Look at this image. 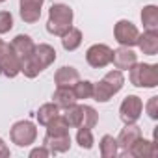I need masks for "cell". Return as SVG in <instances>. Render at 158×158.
<instances>
[{
	"instance_id": "cell-1",
	"label": "cell",
	"mask_w": 158,
	"mask_h": 158,
	"mask_svg": "<svg viewBox=\"0 0 158 158\" xmlns=\"http://www.w3.org/2000/svg\"><path fill=\"white\" fill-rule=\"evenodd\" d=\"M73 19L74 13L71 6L67 4H52L48 10V21H47V32L52 35L61 37L65 32L73 28Z\"/></svg>"
},
{
	"instance_id": "cell-2",
	"label": "cell",
	"mask_w": 158,
	"mask_h": 158,
	"mask_svg": "<svg viewBox=\"0 0 158 158\" xmlns=\"http://www.w3.org/2000/svg\"><path fill=\"white\" fill-rule=\"evenodd\" d=\"M128 80L134 88L152 89L158 86V65L156 63H134L128 69Z\"/></svg>"
},
{
	"instance_id": "cell-3",
	"label": "cell",
	"mask_w": 158,
	"mask_h": 158,
	"mask_svg": "<svg viewBox=\"0 0 158 158\" xmlns=\"http://www.w3.org/2000/svg\"><path fill=\"white\" fill-rule=\"evenodd\" d=\"M10 138L17 147H30L37 139V127L28 119L17 121L10 130Z\"/></svg>"
},
{
	"instance_id": "cell-4",
	"label": "cell",
	"mask_w": 158,
	"mask_h": 158,
	"mask_svg": "<svg viewBox=\"0 0 158 158\" xmlns=\"http://www.w3.org/2000/svg\"><path fill=\"white\" fill-rule=\"evenodd\" d=\"M114 37L119 43V47H136L138 45V37H139V30L134 23L121 19L115 23L114 26Z\"/></svg>"
},
{
	"instance_id": "cell-5",
	"label": "cell",
	"mask_w": 158,
	"mask_h": 158,
	"mask_svg": "<svg viewBox=\"0 0 158 158\" xmlns=\"http://www.w3.org/2000/svg\"><path fill=\"white\" fill-rule=\"evenodd\" d=\"M143 114V101L138 95H127L119 106V117L125 125L138 123V119Z\"/></svg>"
},
{
	"instance_id": "cell-6",
	"label": "cell",
	"mask_w": 158,
	"mask_h": 158,
	"mask_svg": "<svg viewBox=\"0 0 158 158\" xmlns=\"http://www.w3.org/2000/svg\"><path fill=\"white\" fill-rule=\"evenodd\" d=\"M112 48L104 43H97V45H91L88 50H86V61L89 67L93 69H102L106 65L112 63Z\"/></svg>"
},
{
	"instance_id": "cell-7",
	"label": "cell",
	"mask_w": 158,
	"mask_h": 158,
	"mask_svg": "<svg viewBox=\"0 0 158 158\" xmlns=\"http://www.w3.org/2000/svg\"><path fill=\"white\" fill-rule=\"evenodd\" d=\"M21 73V60L13 52L11 45L8 43L6 48L0 52V74H4L8 78H15Z\"/></svg>"
},
{
	"instance_id": "cell-8",
	"label": "cell",
	"mask_w": 158,
	"mask_h": 158,
	"mask_svg": "<svg viewBox=\"0 0 158 158\" xmlns=\"http://www.w3.org/2000/svg\"><path fill=\"white\" fill-rule=\"evenodd\" d=\"M45 0H19V13L26 24H35L41 19Z\"/></svg>"
},
{
	"instance_id": "cell-9",
	"label": "cell",
	"mask_w": 158,
	"mask_h": 158,
	"mask_svg": "<svg viewBox=\"0 0 158 158\" xmlns=\"http://www.w3.org/2000/svg\"><path fill=\"white\" fill-rule=\"evenodd\" d=\"M123 154H128V156H134V158H149V156H156L158 154V147L152 139H143L138 138Z\"/></svg>"
},
{
	"instance_id": "cell-10",
	"label": "cell",
	"mask_w": 158,
	"mask_h": 158,
	"mask_svg": "<svg viewBox=\"0 0 158 158\" xmlns=\"http://www.w3.org/2000/svg\"><path fill=\"white\" fill-rule=\"evenodd\" d=\"M138 61V54L130 47H119L112 52V63L119 71H128Z\"/></svg>"
},
{
	"instance_id": "cell-11",
	"label": "cell",
	"mask_w": 158,
	"mask_h": 158,
	"mask_svg": "<svg viewBox=\"0 0 158 158\" xmlns=\"http://www.w3.org/2000/svg\"><path fill=\"white\" fill-rule=\"evenodd\" d=\"M78 80H80V73H78V69H74L71 65L60 67L54 74L56 88H73Z\"/></svg>"
},
{
	"instance_id": "cell-12",
	"label": "cell",
	"mask_w": 158,
	"mask_h": 158,
	"mask_svg": "<svg viewBox=\"0 0 158 158\" xmlns=\"http://www.w3.org/2000/svg\"><path fill=\"white\" fill-rule=\"evenodd\" d=\"M10 45H11L13 52L17 54V58H19L21 61L26 60L28 56H32V52H34V48H35L34 39H32L30 35H26V34H19V35H15L13 41H11Z\"/></svg>"
},
{
	"instance_id": "cell-13",
	"label": "cell",
	"mask_w": 158,
	"mask_h": 158,
	"mask_svg": "<svg viewBox=\"0 0 158 158\" xmlns=\"http://www.w3.org/2000/svg\"><path fill=\"white\" fill-rule=\"evenodd\" d=\"M143 134H141V128L136 125V123H128V125H125V128H121V132H119V136L115 138L117 139V145H119V149L125 152L138 138H141Z\"/></svg>"
},
{
	"instance_id": "cell-14",
	"label": "cell",
	"mask_w": 158,
	"mask_h": 158,
	"mask_svg": "<svg viewBox=\"0 0 158 158\" xmlns=\"http://www.w3.org/2000/svg\"><path fill=\"white\" fill-rule=\"evenodd\" d=\"M136 47H139V50L147 56H156V52H158V30H145L143 34H139Z\"/></svg>"
},
{
	"instance_id": "cell-15",
	"label": "cell",
	"mask_w": 158,
	"mask_h": 158,
	"mask_svg": "<svg viewBox=\"0 0 158 158\" xmlns=\"http://www.w3.org/2000/svg\"><path fill=\"white\" fill-rule=\"evenodd\" d=\"M43 145L50 151V154L67 152V151L71 149V136H69V134H61V136H50V134H45Z\"/></svg>"
},
{
	"instance_id": "cell-16",
	"label": "cell",
	"mask_w": 158,
	"mask_h": 158,
	"mask_svg": "<svg viewBox=\"0 0 158 158\" xmlns=\"http://www.w3.org/2000/svg\"><path fill=\"white\" fill-rule=\"evenodd\" d=\"M34 56H35V60L39 61V65H41L43 69H47L48 65H52V63L56 61V50H54V47H50L48 43H39V45H35Z\"/></svg>"
},
{
	"instance_id": "cell-17",
	"label": "cell",
	"mask_w": 158,
	"mask_h": 158,
	"mask_svg": "<svg viewBox=\"0 0 158 158\" xmlns=\"http://www.w3.org/2000/svg\"><path fill=\"white\" fill-rule=\"evenodd\" d=\"M52 102L60 108V110H65L69 108L71 104L76 102V97H74V91L73 88H56L54 95H52Z\"/></svg>"
},
{
	"instance_id": "cell-18",
	"label": "cell",
	"mask_w": 158,
	"mask_h": 158,
	"mask_svg": "<svg viewBox=\"0 0 158 158\" xmlns=\"http://www.w3.org/2000/svg\"><path fill=\"white\" fill-rule=\"evenodd\" d=\"M82 39H84L82 30H78V28L73 26L69 32H65V34L61 35V47H63L67 52H73V50H76L78 47L82 45Z\"/></svg>"
},
{
	"instance_id": "cell-19",
	"label": "cell",
	"mask_w": 158,
	"mask_h": 158,
	"mask_svg": "<svg viewBox=\"0 0 158 158\" xmlns=\"http://www.w3.org/2000/svg\"><path fill=\"white\" fill-rule=\"evenodd\" d=\"M141 24L145 30H158V8L154 4H147L141 10Z\"/></svg>"
},
{
	"instance_id": "cell-20",
	"label": "cell",
	"mask_w": 158,
	"mask_h": 158,
	"mask_svg": "<svg viewBox=\"0 0 158 158\" xmlns=\"http://www.w3.org/2000/svg\"><path fill=\"white\" fill-rule=\"evenodd\" d=\"M99 149H101V156L102 158H115L119 154V145H117V139L110 134H104L101 138V143H99Z\"/></svg>"
},
{
	"instance_id": "cell-21",
	"label": "cell",
	"mask_w": 158,
	"mask_h": 158,
	"mask_svg": "<svg viewBox=\"0 0 158 158\" xmlns=\"http://www.w3.org/2000/svg\"><path fill=\"white\" fill-rule=\"evenodd\" d=\"M60 115V108L54 104V102H47V104H43V106H39V110H37V121H39V125L41 127H47L52 119H56Z\"/></svg>"
},
{
	"instance_id": "cell-22",
	"label": "cell",
	"mask_w": 158,
	"mask_h": 158,
	"mask_svg": "<svg viewBox=\"0 0 158 158\" xmlns=\"http://www.w3.org/2000/svg\"><path fill=\"white\" fill-rule=\"evenodd\" d=\"M67 121V125L71 128H78L82 123V104H71L69 108H65V114H61Z\"/></svg>"
},
{
	"instance_id": "cell-23",
	"label": "cell",
	"mask_w": 158,
	"mask_h": 158,
	"mask_svg": "<svg viewBox=\"0 0 158 158\" xmlns=\"http://www.w3.org/2000/svg\"><path fill=\"white\" fill-rule=\"evenodd\" d=\"M102 80L114 89V93L117 95L121 89H123V86H125V76H123V71H119V69H114V71H108L106 74H104V78Z\"/></svg>"
},
{
	"instance_id": "cell-24",
	"label": "cell",
	"mask_w": 158,
	"mask_h": 158,
	"mask_svg": "<svg viewBox=\"0 0 158 158\" xmlns=\"http://www.w3.org/2000/svg\"><path fill=\"white\" fill-rule=\"evenodd\" d=\"M114 95H115L114 89L104 80H99L97 84H93V97H91L93 101H97V102H108Z\"/></svg>"
},
{
	"instance_id": "cell-25",
	"label": "cell",
	"mask_w": 158,
	"mask_h": 158,
	"mask_svg": "<svg viewBox=\"0 0 158 158\" xmlns=\"http://www.w3.org/2000/svg\"><path fill=\"white\" fill-rule=\"evenodd\" d=\"M73 91H74L76 101L91 99V97H93V82H89V80H78V82L73 86Z\"/></svg>"
},
{
	"instance_id": "cell-26",
	"label": "cell",
	"mask_w": 158,
	"mask_h": 158,
	"mask_svg": "<svg viewBox=\"0 0 158 158\" xmlns=\"http://www.w3.org/2000/svg\"><path fill=\"white\" fill-rule=\"evenodd\" d=\"M69 125H67V121H65V117L60 114L56 119H52L48 125H47V134H50V136H61V134H69Z\"/></svg>"
},
{
	"instance_id": "cell-27",
	"label": "cell",
	"mask_w": 158,
	"mask_h": 158,
	"mask_svg": "<svg viewBox=\"0 0 158 158\" xmlns=\"http://www.w3.org/2000/svg\"><path fill=\"white\" fill-rule=\"evenodd\" d=\"M99 123V114L93 106H88V104H82V123L80 127L84 128H95Z\"/></svg>"
},
{
	"instance_id": "cell-28",
	"label": "cell",
	"mask_w": 158,
	"mask_h": 158,
	"mask_svg": "<svg viewBox=\"0 0 158 158\" xmlns=\"http://www.w3.org/2000/svg\"><path fill=\"white\" fill-rule=\"evenodd\" d=\"M76 143L80 149H86L89 151L95 143V138H93V132L91 128H84V127H78V132H76Z\"/></svg>"
},
{
	"instance_id": "cell-29",
	"label": "cell",
	"mask_w": 158,
	"mask_h": 158,
	"mask_svg": "<svg viewBox=\"0 0 158 158\" xmlns=\"http://www.w3.org/2000/svg\"><path fill=\"white\" fill-rule=\"evenodd\" d=\"M13 28V15L10 11H0V35Z\"/></svg>"
},
{
	"instance_id": "cell-30",
	"label": "cell",
	"mask_w": 158,
	"mask_h": 158,
	"mask_svg": "<svg viewBox=\"0 0 158 158\" xmlns=\"http://www.w3.org/2000/svg\"><path fill=\"white\" fill-rule=\"evenodd\" d=\"M143 108H145L147 115H149L152 121H156V119H158V97H151Z\"/></svg>"
},
{
	"instance_id": "cell-31",
	"label": "cell",
	"mask_w": 158,
	"mask_h": 158,
	"mask_svg": "<svg viewBox=\"0 0 158 158\" xmlns=\"http://www.w3.org/2000/svg\"><path fill=\"white\" fill-rule=\"evenodd\" d=\"M47 156H50V151H48L45 145L35 147V149L30 151V158H47Z\"/></svg>"
},
{
	"instance_id": "cell-32",
	"label": "cell",
	"mask_w": 158,
	"mask_h": 158,
	"mask_svg": "<svg viewBox=\"0 0 158 158\" xmlns=\"http://www.w3.org/2000/svg\"><path fill=\"white\" fill-rule=\"evenodd\" d=\"M11 152H10V147H8V143L0 138V158H8Z\"/></svg>"
},
{
	"instance_id": "cell-33",
	"label": "cell",
	"mask_w": 158,
	"mask_h": 158,
	"mask_svg": "<svg viewBox=\"0 0 158 158\" xmlns=\"http://www.w3.org/2000/svg\"><path fill=\"white\" fill-rule=\"evenodd\" d=\"M6 45H8V43H6V41H2V39H0V52H2V50H4V48H6Z\"/></svg>"
},
{
	"instance_id": "cell-34",
	"label": "cell",
	"mask_w": 158,
	"mask_h": 158,
	"mask_svg": "<svg viewBox=\"0 0 158 158\" xmlns=\"http://www.w3.org/2000/svg\"><path fill=\"white\" fill-rule=\"evenodd\" d=\"M2 2H6V0H0V4H2Z\"/></svg>"
}]
</instances>
